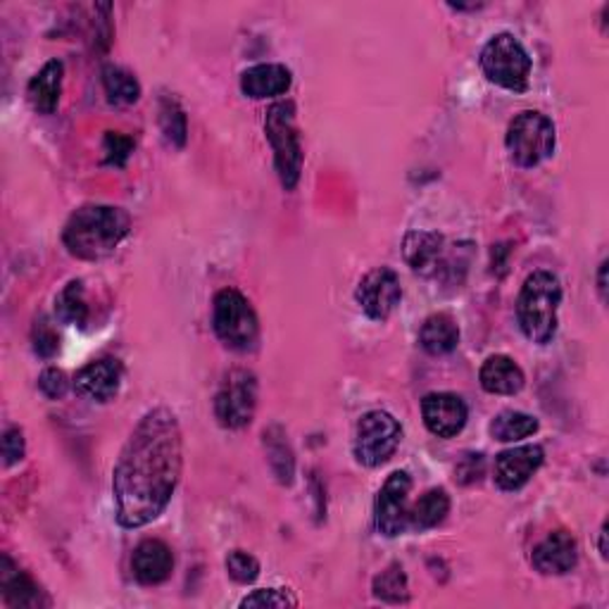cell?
<instances>
[{
	"label": "cell",
	"mask_w": 609,
	"mask_h": 609,
	"mask_svg": "<svg viewBox=\"0 0 609 609\" xmlns=\"http://www.w3.org/2000/svg\"><path fill=\"white\" fill-rule=\"evenodd\" d=\"M481 69L495 86L521 93L529 86L531 58L512 34H495L481 51Z\"/></svg>",
	"instance_id": "obj_7"
},
{
	"label": "cell",
	"mask_w": 609,
	"mask_h": 609,
	"mask_svg": "<svg viewBox=\"0 0 609 609\" xmlns=\"http://www.w3.org/2000/svg\"><path fill=\"white\" fill-rule=\"evenodd\" d=\"M55 317L62 321V325L79 327V329L86 327V321H89V305H86L81 281L74 279L58 293Z\"/></svg>",
	"instance_id": "obj_25"
},
{
	"label": "cell",
	"mask_w": 609,
	"mask_h": 609,
	"mask_svg": "<svg viewBox=\"0 0 609 609\" xmlns=\"http://www.w3.org/2000/svg\"><path fill=\"white\" fill-rule=\"evenodd\" d=\"M39 389H41V393L46 397H51V401H58V397L65 395L67 389H69L67 375L62 369H58V367L46 369L43 375L39 377Z\"/></svg>",
	"instance_id": "obj_34"
},
{
	"label": "cell",
	"mask_w": 609,
	"mask_h": 609,
	"mask_svg": "<svg viewBox=\"0 0 609 609\" xmlns=\"http://www.w3.org/2000/svg\"><path fill=\"white\" fill-rule=\"evenodd\" d=\"M160 129H163L167 143H172L174 148L186 145L189 124H186L183 110L174 98H163V103H160Z\"/></svg>",
	"instance_id": "obj_29"
},
{
	"label": "cell",
	"mask_w": 609,
	"mask_h": 609,
	"mask_svg": "<svg viewBox=\"0 0 609 609\" xmlns=\"http://www.w3.org/2000/svg\"><path fill=\"white\" fill-rule=\"evenodd\" d=\"M403 441V427L397 419L383 409L367 413L357 421L355 433V457L365 467L386 465Z\"/></svg>",
	"instance_id": "obj_8"
},
{
	"label": "cell",
	"mask_w": 609,
	"mask_h": 609,
	"mask_svg": "<svg viewBox=\"0 0 609 609\" xmlns=\"http://www.w3.org/2000/svg\"><path fill=\"white\" fill-rule=\"evenodd\" d=\"M0 591L10 607H39L43 598L39 583L20 571L8 555L0 559Z\"/></svg>",
	"instance_id": "obj_20"
},
{
	"label": "cell",
	"mask_w": 609,
	"mask_h": 609,
	"mask_svg": "<svg viewBox=\"0 0 609 609\" xmlns=\"http://www.w3.org/2000/svg\"><path fill=\"white\" fill-rule=\"evenodd\" d=\"M579 562V543L569 531L559 529L545 536L531 555V564L543 576H564Z\"/></svg>",
	"instance_id": "obj_14"
},
{
	"label": "cell",
	"mask_w": 609,
	"mask_h": 609,
	"mask_svg": "<svg viewBox=\"0 0 609 609\" xmlns=\"http://www.w3.org/2000/svg\"><path fill=\"white\" fill-rule=\"evenodd\" d=\"M181 467L179 421L167 407H155L136 424L112 471V498L119 524L141 529L163 515L179 486Z\"/></svg>",
	"instance_id": "obj_1"
},
{
	"label": "cell",
	"mask_w": 609,
	"mask_h": 609,
	"mask_svg": "<svg viewBox=\"0 0 609 609\" xmlns=\"http://www.w3.org/2000/svg\"><path fill=\"white\" fill-rule=\"evenodd\" d=\"M62 77H65V65L60 60L46 62L41 72L29 81L27 98L36 112L41 115H53L62 96Z\"/></svg>",
	"instance_id": "obj_21"
},
{
	"label": "cell",
	"mask_w": 609,
	"mask_h": 609,
	"mask_svg": "<svg viewBox=\"0 0 609 609\" xmlns=\"http://www.w3.org/2000/svg\"><path fill=\"white\" fill-rule=\"evenodd\" d=\"M600 555L602 559H607V524H602L600 529Z\"/></svg>",
	"instance_id": "obj_38"
},
{
	"label": "cell",
	"mask_w": 609,
	"mask_h": 609,
	"mask_svg": "<svg viewBox=\"0 0 609 609\" xmlns=\"http://www.w3.org/2000/svg\"><path fill=\"white\" fill-rule=\"evenodd\" d=\"M119 383L122 365L117 359L103 357L77 371V377H74V391H77V395L86 397V401L110 403L115 401V395L119 393Z\"/></svg>",
	"instance_id": "obj_15"
},
{
	"label": "cell",
	"mask_w": 609,
	"mask_h": 609,
	"mask_svg": "<svg viewBox=\"0 0 609 609\" xmlns=\"http://www.w3.org/2000/svg\"><path fill=\"white\" fill-rule=\"evenodd\" d=\"M27 453V443H24V433L20 429H8L3 433V465L12 467L24 459Z\"/></svg>",
	"instance_id": "obj_35"
},
{
	"label": "cell",
	"mask_w": 609,
	"mask_h": 609,
	"mask_svg": "<svg viewBox=\"0 0 609 609\" xmlns=\"http://www.w3.org/2000/svg\"><path fill=\"white\" fill-rule=\"evenodd\" d=\"M465 465H469V469L462 467V465L457 467L459 481H462V483L479 481L481 474H483V455H467V457H465Z\"/></svg>",
	"instance_id": "obj_36"
},
{
	"label": "cell",
	"mask_w": 609,
	"mask_h": 609,
	"mask_svg": "<svg viewBox=\"0 0 609 609\" xmlns=\"http://www.w3.org/2000/svg\"><path fill=\"white\" fill-rule=\"evenodd\" d=\"M265 134L271 143V151H275V165L281 186L286 191H293L303 172V145L301 134L295 127V105L291 101L275 103L269 107Z\"/></svg>",
	"instance_id": "obj_5"
},
{
	"label": "cell",
	"mask_w": 609,
	"mask_h": 609,
	"mask_svg": "<svg viewBox=\"0 0 609 609\" xmlns=\"http://www.w3.org/2000/svg\"><path fill=\"white\" fill-rule=\"evenodd\" d=\"M131 569L141 586H160V583H165L174 571V555L169 545L157 538L139 543V548L134 550L131 557Z\"/></svg>",
	"instance_id": "obj_16"
},
{
	"label": "cell",
	"mask_w": 609,
	"mask_h": 609,
	"mask_svg": "<svg viewBox=\"0 0 609 609\" xmlns=\"http://www.w3.org/2000/svg\"><path fill=\"white\" fill-rule=\"evenodd\" d=\"M265 447H267V459L271 471H275L281 483L291 486L295 474V459L281 427L265 429Z\"/></svg>",
	"instance_id": "obj_24"
},
{
	"label": "cell",
	"mask_w": 609,
	"mask_h": 609,
	"mask_svg": "<svg viewBox=\"0 0 609 609\" xmlns=\"http://www.w3.org/2000/svg\"><path fill=\"white\" fill-rule=\"evenodd\" d=\"M401 279H397L395 271L389 267L371 269L369 275L359 281L355 291L357 305L375 321H386L393 315V309L401 305Z\"/></svg>",
	"instance_id": "obj_11"
},
{
	"label": "cell",
	"mask_w": 609,
	"mask_h": 609,
	"mask_svg": "<svg viewBox=\"0 0 609 609\" xmlns=\"http://www.w3.org/2000/svg\"><path fill=\"white\" fill-rule=\"evenodd\" d=\"M562 303V286L553 271H533L517 297V319L521 333L531 343L545 345L557 331V309Z\"/></svg>",
	"instance_id": "obj_3"
},
{
	"label": "cell",
	"mask_w": 609,
	"mask_h": 609,
	"mask_svg": "<svg viewBox=\"0 0 609 609\" xmlns=\"http://www.w3.org/2000/svg\"><path fill=\"white\" fill-rule=\"evenodd\" d=\"M479 381H481V386L486 393L515 395V393L524 389L526 377L512 357L491 355L479 371Z\"/></svg>",
	"instance_id": "obj_18"
},
{
	"label": "cell",
	"mask_w": 609,
	"mask_h": 609,
	"mask_svg": "<svg viewBox=\"0 0 609 609\" xmlns=\"http://www.w3.org/2000/svg\"><path fill=\"white\" fill-rule=\"evenodd\" d=\"M538 431V419L517 409H505L491 421V436L500 443H515L529 439Z\"/></svg>",
	"instance_id": "obj_26"
},
{
	"label": "cell",
	"mask_w": 609,
	"mask_h": 609,
	"mask_svg": "<svg viewBox=\"0 0 609 609\" xmlns=\"http://www.w3.org/2000/svg\"><path fill=\"white\" fill-rule=\"evenodd\" d=\"M257 409V379L253 371L233 369L215 397V417L224 429H243Z\"/></svg>",
	"instance_id": "obj_9"
},
{
	"label": "cell",
	"mask_w": 609,
	"mask_h": 609,
	"mask_svg": "<svg viewBox=\"0 0 609 609\" xmlns=\"http://www.w3.org/2000/svg\"><path fill=\"white\" fill-rule=\"evenodd\" d=\"M371 591L379 600L383 602H393V605H401L409 600V583H407V574L401 564H391L386 571H381V574L371 583Z\"/></svg>",
	"instance_id": "obj_28"
},
{
	"label": "cell",
	"mask_w": 609,
	"mask_h": 609,
	"mask_svg": "<svg viewBox=\"0 0 609 609\" xmlns=\"http://www.w3.org/2000/svg\"><path fill=\"white\" fill-rule=\"evenodd\" d=\"M419 343L429 355H447L453 353L459 343V327L457 321L445 315H431L419 331Z\"/></svg>",
	"instance_id": "obj_23"
},
{
	"label": "cell",
	"mask_w": 609,
	"mask_h": 609,
	"mask_svg": "<svg viewBox=\"0 0 609 609\" xmlns=\"http://www.w3.org/2000/svg\"><path fill=\"white\" fill-rule=\"evenodd\" d=\"M241 607H295V598L286 588H263L243 598Z\"/></svg>",
	"instance_id": "obj_32"
},
{
	"label": "cell",
	"mask_w": 609,
	"mask_h": 609,
	"mask_svg": "<svg viewBox=\"0 0 609 609\" xmlns=\"http://www.w3.org/2000/svg\"><path fill=\"white\" fill-rule=\"evenodd\" d=\"M447 515H451V495H447L443 489H431L421 495L413 507H409L407 529L419 533L436 529L439 524H443Z\"/></svg>",
	"instance_id": "obj_22"
},
{
	"label": "cell",
	"mask_w": 609,
	"mask_h": 609,
	"mask_svg": "<svg viewBox=\"0 0 609 609\" xmlns=\"http://www.w3.org/2000/svg\"><path fill=\"white\" fill-rule=\"evenodd\" d=\"M224 564H227L229 576L236 583H243V586H248V583H253L259 576V562L253 555H248L243 550H231Z\"/></svg>",
	"instance_id": "obj_31"
},
{
	"label": "cell",
	"mask_w": 609,
	"mask_h": 609,
	"mask_svg": "<svg viewBox=\"0 0 609 609\" xmlns=\"http://www.w3.org/2000/svg\"><path fill=\"white\" fill-rule=\"evenodd\" d=\"M409 491H413V479H409L407 471H393L377 495V505H375L377 529L386 538L403 536L407 531Z\"/></svg>",
	"instance_id": "obj_10"
},
{
	"label": "cell",
	"mask_w": 609,
	"mask_h": 609,
	"mask_svg": "<svg viewBox=\"0 0 609 609\" xmlns=\"http://www.w3.org/2000/svg\"><path fill=\"white\" fill-rule=\"evenodd\" d=\"M213 329L231 351L245 353L259 339V321L251 301L236 289H221L213 303Z\"/></svg>",
	"instance_id": "obj_6"
},
{
	"label": "cell",
	"mask_w": 609,
	"mask_h": 609,
	"mask_svg": "<svg viewBox=\"0 0 609 609\" xmlns=\"http://www.w3.org/2000/svg\"><path fill=\"white\" fill-rule=\"evenodd\" d=\"M131 219L122 207L84 205L67 219L62 243L69 255L96 263L115 253L117 245L127 239Z\"/></svg>",
	"instance_id": "obj_2"
},
{
	"label": "cell",
	"mask_w": 609,
	"mask_h": 609,
	"mask_svg": "<svg viewBox=\"0 0 609 609\" xmlns=\"http://www.w3.org/2000/svg\"><path fill=\"white\" fill-rule=\"evenodd\" d=\"M505 145L515 165L524 169L538 167L555 153V124L538 110L519 112V115L509 122Z\"/></svg>",
	"instance_id": "obj_4"
},
{
	"label": "cell",
	"mask_w": 609,
	"mask_h": 609,
	"mask_svg": "<svg viewBox=\"0 0 609 609\" xmlns=\"http://www.w3.org/2000/svg\"><path fill=\"white\" fill-rule=\"evenodd\" d=\"M289 89H291V69L283 65H271V62L245 69L241 77V91L248 98H255V101L283 96Z\"/></svg>",
	"instance_id": "obj_19"
},
{
	"label": "cell",
	"mask_w": 609,
	"mask_h": 609,
	"mask_svg": "<svg viewBox=\"0 0 609 609\" xmlns=\"http://www.w3.org/2000/svg\"><path fill=\"white\" fill-rule=\"evenodd\" d=\"M443 236L433 231H409L403 241L405 263L419 275H439L443 259Z\"/></svg>",
	"instance_id": "obj_17"
},
{
	"label": "cell",
	"mask_w": 609,
	"mask_h": 609,
	"mask_svg": "<svg viewBox=\"0 0 609 609\" xmlns=\"http://www.w3.org/2000/svg\"><path fill=\"white\" fill-rule=\"evenodd\" d=\"M543 459H545V453L541 445L509 447V451L495 457L493 479L503 491H509V493L519 491V489H524L531 481V477L541 469Z\"/></svg>",
	"instance_id": "obj_12"
},
{
	"label": "cell",
	"mask_w": 609,
	"mask_h": 609,
	"mask_svg": "<svg viewBox=\"0 0 609 609\" xmlns=\"http://www.w3.org/2000/svg\"><path fill=\"white\" fill-rule=\"evenodd\" d=\"M421 417L427 429L439 439H455L467 427V405L455 393H429L421 401Z\"/></svg>",
	"instance_id": "obj_13"
},
{
	"label": "cell",
	"mask_w": 609,
	"mask_h": 609,
	"mask_svg": "<svg viewBox=\"0 0 609 609\" xmlns=\"http://www.w3.org/2000/svg\"><path fill=\"white\" fill-rule=\"evenodd\" d=\"M131 153H134V141L129 139V136L107 131V136H105V163L107 165L124 167Z\"/></svg>",
	"instance_id": "obj_33"
},
{
	"label": "cell",
	"mask_w": 609,
	"mask_h": 609,
	"mask_svg": "<svg viewBox=\"0 0 609 609\" xmlns=\"http://www.w3.org/2000/svg\"><path fill=\"white\" fill-rule=\"evenodd\" d=\"M103 89L112 105H134L141 98V84L131 72L117 65L103 67Z\"/></svg>",
	"instance_id": "obj_27"
},
{
	"label": "cell",
	"mask_w": 609,
	"mask_h": 609,
	"mask_svg": "<svg viewBox=\"0 0 609 609\" xmlns=\"http://www.w3.org/2000/svg\"><path fill=\"white\" fill-rule=\"evenodd\" d=\"M598 291H600V301H607V259L598 269Z\"/></svg>",
	"instance_id": "obj_37"
},
{
	"label": "cell",
	"mask_w": 609,
	"mask_h": 609,
	"mask_svg": "<svg viewBox=\"0 0 609 609\" xmlns=\"http://www.w3.org/2000/svg\"><path fill=\"white\" fill-rule=\"evenodd\" d=\"M31 343H34V353L43 359L55 357V353L60 351V335L46 317L36 319V325L31 329Z\"/></svg>",
	"instance_id": "obj_30"
}]
</instances>
